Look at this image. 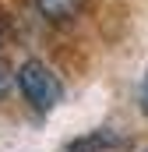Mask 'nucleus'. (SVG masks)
<instances>
[{
    "label": "nucleus",
    "instance_id": "f257e3e1",
    "mask_svg": "<svg viewBox=\"0 0 148 152\" xmlns=\"http://www.w3.org/2000/svg\"><path fill=\"white\" fill-rule=\"evenodd\" d=\"M18 92H21V99L36 110V113H49L60 99H64V81L57 78V71L46 64V60H39V57H28L21 67H18Z\"/></svg>",
    "mask_w": 148,
    "mask_h": 152
},
{
    "label": "nucleus",
    "instance_id": "f03ea898",
    "mask_svg": "<svg viewBox=\"0 0 148 152\" xmlns=\"http://www.w3.org/2000/svg\"><path fill=\"white\" fill-rule=\"evenodd\" d=\"M120 149H131V138L113 131V127H95V131H85L71 138L64 152H120Z\"/></svg>",
    "mask_w": 148,
    "mask_h": 152
},
{
    "label": "nucleus",
    "instance_id": "7ed1b4c3",
    "mask_svg": "<svg viewBox=\"0 0 148 152\" xmlns=\"http://www.w3.org/2000/svg\"><path fill=\"white\" fill-rule=\"evenodd\" d=\"M42 21L49 25H71L85 14V0H32Z\"/></svg>",
    "mask_w": 148,
    "mask_h": 152
},
{
    "label": "nucleus",
    "instance_id": "20e7f679",
    "mask_svg": "<svg viewBox=\"0 0 148 152\" xmlns=\"http://www.w3.org/2000/svg\"><path fill=\"white\" fill-rule=\"evenodd\" d=\"M11 85H14V71H11V64H7V57H0V99H7V92H11Z\"/></svg>",
    "mask_w": 148,
    "mask_h": 152
},
{
    "label": "nucleus",
    "instance_id": "39448f33",
    "mask_svg": "<svg viewBox=\"0 0 148 152\" xmlns=\"http://www.w3.org/2000/svg\"><path fill=\"white\" fill-rule=\"evenodd\" d=\"M138 103H141V113L148 117V75L141 78V92H138Z\"/></svg>",
    "mask_w": 148,
    "mask_h": 152
},
{
    "label": "nucleus",
    "instance_id": "423d86ee",
    "mask_svg": "<svg viewBox=\"0 0 148 152\" xmlns=\"http://www.w3.org/2000/svg\"><path fill=\"white\" fill-rule=\"evenodd\" d=\"M7 28H11V18H7V11L0 7V46H4V39H7Z\"/></svg>",
    "mask_w": 148,
    "mask_h": 152
}]
</instances>
